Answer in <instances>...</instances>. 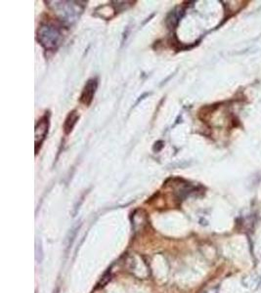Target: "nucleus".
Wrapping results in <instances>:
<instances>
[{"mask_svg": "<svg viewBox=\"0 0 261 293\" xmlns=\"http://www.w3.org/2000/svg\"><path fill=\"white\" fill-rule=\"evenodd\" d=\"M97 89V80L96 79H90L87 81L85 87L82 91V94L80 96V102L85 105L89 106L93 100L95 91Z\"/></svg>", "mask_w": 261, "mask_h": 293, "instance_id": "nucleus-1", "label": "nucleus"}, {"mask_svg": "<svg viewBox=\"0 0 261 293\" xmlns=\"http://www.w3.org/2000/svg\"><path fill=\"white\" fill-rule=\"evenodd\" d=\"M47 131H48V119L46 116H44V117H42L37 122L36 127H35V146H36V150L37 147L40 146L42 142H43V140L45 139Z\"/></svg>", "mask_w": 261, "mask_h": 293, "instance_id": "nucleus-2", "label": "nucleus"}, {"mask_svg": "<svg viewBox=\"0 0 261 293\" xmlns=\"http://www.w3.org/2000/svg\"><path fill=\"white\" fill-rule=\"evenodd\" d=\"M78 119V114H76V111H72L69 114L68 118L66 119L65 122V131L66 133H70L72 130L73 126L75 125V123Z\"/></svg>", "mask_w": 261, "mask_h": 293, "instance_id": "nucleus-3", "label": "nucleus"}]
</instances>
